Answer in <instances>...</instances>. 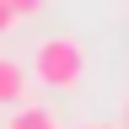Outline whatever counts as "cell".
<instances>
[{
    "instance_id": "obj_4",
    "label": "cell",
    "mask_w": 129,
    "mask_h": 129,
    "mask_svg": "<svg viewBox=\"0 0 129 129\" xmlns=\"http://www.w3.org/2000/svg\"><path fill=\"white\" fill-rule=\"evenodd\" d=\"M16 22H22V11H16V6H11V0H0V38H6V32H11Z\"/></svg>"
},
{
    "instance_id": "obj_6",
    "label": "cell",
    "mask_w": 129,
    "mask_h": 129,
    "mask_svg": "<svg viewBox=\"0 0 129 129\" xmlns=\"http://www.w3.org/2000/svg\"><path fill=\"white\" fill-rule=\"evenodd\" d=\"M86 129H113V124H86Z\"/></svg>"
},
{
    "instance_id": "obj_5",
    "label": "cell",
    "mask_w": 129,
    "mask_h": 129,
    "mask_svg": "<svg viewBox=\"0 0 129 129\" xmlns=\"http://www.w3.org/2000/svg\"><path fill=\"white\" fill-rule=\"evenodd\" d=\"M11 6H16V11H22V22H27V16H38V11L48 6V0H11Z\"/></svg>"
},
{
    "instance_id": "obj_1",
    "label": "cell",
    "mask_w": 129,
    "mask_h": 129,
    "mask_svg": "<svg viewBox=\"0 0 129 129\" xmlns=\"http://www.w3.org/2000/svg\"><path fill=\"white\" fill-rule=\"evenodd\" d=\"M32 75H38V86L48 91H81V81H86V48L75 38H43L32 48Z\"/></svg>"
},
{
    "instance_id": "obj_2",
    "label": "cell",
    "mask_w": 129,
    "mask_h": 129,
    "mask_svg": "<svg viewBox=\"0 0 129 129\" xmlns=\"http://www.w3.org/2000/svg\"><path fill=\"white\" fill-rule=\"evenodd\" d=\"M22 102H27V70L0 54V108H22Z\"/></svg>"
},
{
    "instance_id": "obj_3",
    "label": "cell",
    "mask_w": 129,
    "mask_h": 129,
    "mask_svg": "<svg viewBox=\"0 0 129 129\" xmlns=\"http://www.w3.org/2000/svg\"><path fill=\"white\" fill-rule=\"evenodd\" d=\"M6 129H59V118L48 108H38V102H22V108H11Z\"/></svg>"
}]
</instances>
